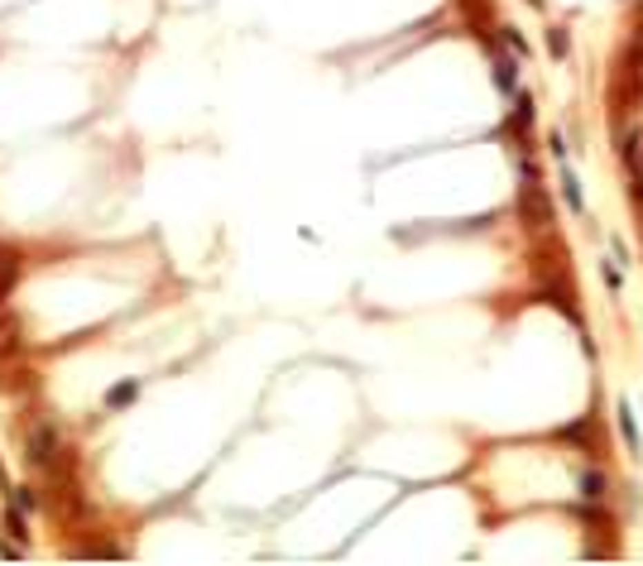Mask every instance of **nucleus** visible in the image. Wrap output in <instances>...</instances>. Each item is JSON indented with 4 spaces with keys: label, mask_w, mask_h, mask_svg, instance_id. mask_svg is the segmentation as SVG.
<instances>
[{
    "label": "nucleus",
    "mask_w": 643,
    "mask_h": 566,
    "mask_svg": "<svg viewBox=\"0 0 643 566\" xmlns=\"http://www.w3.org/2000/svg\"><path fill=\"white\" fill-rule=\"evenodd\" d=\"M53 456H58V432H53V422H43V427L29 437V461H34V466H48Z\"/></svg>",
    "instance_id": "f257e3e1"
},
{
    "label": "nucleus",
    "mask_w": 643,
    "mask_h": 566,
    "mask_svg": "<svg viewBox=\"0 0 643 566\" xmlns=\"http://www.w3.org/2000/svg\"><path fill=\"white\" fill-rule=\"evenodd\" d=\"M620 432H624V447H629V456H639L643 442H639V422H634V408H629V403H620Z\"/></svg>",
    "instance_id": "f03ea898"
},
{
    "label": "nucleus",
    "mask_w": 643,
    "mask_h": 566,
    "mask_svg": "<svg viewBox=\"0 0 643 566\" xmlns=\"http://www.w3.org/2000/svg\"><path fill=\"white\" fill-rule=\"evenodd\" d=\"M495 87H499V92H514V87H519V63L504 58V53L495 58Z\"/></svg>",
    "instance_id": "7ed1b4c3"
},
{
    "label": "nucleus",
    "mask_w": 643,
    "mask_h": 566,
    "mask_svg": "<svg viewBox=\"0 0 643 566\" xmlns=\"http://www.w3.org/2000/svg\"><path fill=\"white\" fill-rule=\"evenodd\" d=\"M562 197H566V206H571V211H586V202H581V183H576V173H571V168H562Z\"/></svg>",
    "instance_id": "20e7f679"
},
{
    "label": "nucleus",
    "mask_w": 643,
    "mask_h": 566,
    "mask_svg": "<svg viewBox=\"0 0 643 566\" xmlns=\"http://www.w3.org/2000/svg\"><path fill=\"white\" fill-rule=\"evenodd\" d=\"M547 48H552V58H566V53H571V39H566V29H562V24H552V29H547Z\"/></svg>",
    "instance_id": "39448f33"
},
{
    "label": "nucleus",
    "mask_w": 643,
    "mask_h": 566,
    "mask_svg": "<svg viewBox=\"0 0 643 566\" xmlns=\"http://www.w3.org/2000/svg\"><path fill=\"white\" fill-rule=\"evenodd\" d=\"M135 393H139V384H120V389H110V393H106V408H125V403H135Z\"/></svg>",
    "instance_id": "423d86ee"
},
{
    "label": "nucleus",
    "mask_w": 643,
    "mask_h": 566,
    "mask_svg": "<svg viewBox=\"0 0 643 566\" xmlns=\"http://www.w3.org/2000/svg\"><path fill=\"white\" fill-rule=\"evenodd\" d=\"M581 494H586V499H600V494H605V475L586 471V475H581Z\"/></svg>",
    "instance_id": "0eeeda50"
},
{
    "label": "nucleus",
    "mask_w": 643,
    "mask_h": 566,
    "mask_svg": "<svg viewBox=\"0 0 643 566\" xmlns=\"http://www.w3.org/2000/svg\"><path fill=\"white\" fill-rule=\"evenodd\" d=\"M514 106H519V110H514V125H519V130H524V125H533V96H519Z\"/></svg>",
    "instance_id": "6e6552de"
},
{
    "label": "nucleus",
    "mask_w": 643,
    "mask_h": 566,
    "mask_svg": "<svg viewBox=\"0 0 643 566\" xmlns=\"http://www.w3.org/2000/svg\"><path fill=\"white\" fill-rule=\"evenodd\" d=\"M14 504H19V514H29V509L39 504V494H34L29 485H14Z\"/></svg>",
    "instance_id": "1a4fd4ad"
},
{
    "label": "nucleus",
    "mask_w": 643,
    "mask_h": 566,
    "mask_svg": "<svg viewBox=\"0 0 643 566\" xmlns=\"http://www.w3.org/2000/svg\"><path fill=\"white\" fill-rule=\"evenodd\" d=\"M504 43H509L514 53H528V39H524V34H519L514 24H504Z\"/></svg>",
    "instance_id": "9d476101"
},
{
    "label": "nucleus",
    "mask_w": 643,
    "mask_h": 566,
    "mask_svg": "<svg viewBox=\"0 0 643 566\" xmlns=\"http://www.w3.org/2000/svg\"><path fill=\"white\" fill-rule=\"evenodd\" d=\"M600 274H605V283H610V293H620V269H615V264H610V260H605V264H600Z\"/></svg>",
    "instance_id": "9b49d317"
},
{
    "label": "nucleus",
    "mask_w": 643,
    "mask_h": 566,
    "mask_svg": "<svg viewBox=\"0 0 643 566\" xmlns=\"http://www.w3.org/2000/svg\"><path fill=\"white\" fill-rule=\"evenodd\" d=\"M528 5H542V0H528Z\"/></svg>",
    "instance_id": "f8f14e48"
}]
</instances>
